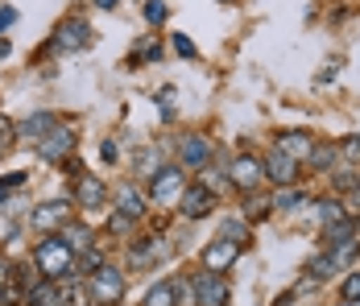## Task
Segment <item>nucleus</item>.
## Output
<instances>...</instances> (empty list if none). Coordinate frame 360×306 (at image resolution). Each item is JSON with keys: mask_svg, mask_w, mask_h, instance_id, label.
Instances as JSON below:
<instances>
[{"mask_svg": "<svg viewBox=\"0 0 360 306\" xmlns=\"http://www.w3.org/2000/svg\"><path fill=\"white\" fill-rule=\"evenodd\" d=\"M323 240H327V248H335V244H348V240H360V236H356V219H340V224L323 228Z\"/></svg>", "mask_w": 360, "mask_h": 306, "instance_id": "5701e85b", "label": "nucleus"}, {"mask_svg": "<svg viewBox=\"0 0 360 306\" xmlns=\"http://www.w3.org/2000/svg\"><path fill=\"white\" fill-rule=\"evenodd\" d=\"M319 224H323V228H331V224H340V219H348V215H344V203H340V199H319Z\"/></svg>", "mask_w": 360, "mask_h": 306, "instance_id": "a878e982", "label": "nucleus"}, {"mask_svg": "<svg viewBox=\"0 0 360 306\" xmlns=\"http://www.w3.org/2000/svg\"><path fill=\"white\" fill-rule=\"evenodd\" d=\"M348 306H352V302H348Z\"/></svg>", "mask_w": 360, "mask_h": 306, "instance_id": "3c124183", "label": "nucleus"}, {"mask_svg": "<svg viewBox=\"0 0 360 306\" xmlns=\"http://www.w3.org/2000/svg\"><path fill=\"white\" fill-rule=\"evenodd\" d=\"M116 211H120V215H129V219H141V215H145V195L137 191V186H129V182H124V186L116 191Z\"/></svg>", "mask_w": 360, "mask_h": 306, "instance_id": "6ab92c4d", "label": "nucleus"}, {"mask_svg": "<svg viewBox=\"0 0 360 306\" xmlns=\"http://www.w3.org/2000/svg\"><path fill=\"white\" fill-rule=\"evenodd\" d=\"M13 141H17V136H13V120H8V116H0V153H4Z\"/></svg>", "mask_w": 360, "mask_h": 306, "instance_id": "4c0bfd02", "label": "nucleus"}, {"mask_svg": "<svg viewBox=\"0 0 360 306\" xmlns=\"http://www.w3.org/2000/svg\"><path fill=\"white\" fill-rule=\"evenodd\" d=\"M63 174H71V178H83V166H79V158H67V162H63Z\"/></svg>", "mask_w": 360, "mask_h": 306, "instance_id": "79ce46f5", "label": "nucleus"}, {"mask_svg": "<svg viewBox=\"0 0 360 306\" xmlns=\"http://www.w3.org/2000/svg\"><path fill=\"white\" fill-rule=\"evenodd\" d=\"M166 253H170V244L162 236H141V240H133V248H129V265L133 269H153Z\"/></svg>", "mask_w": 360, "mask_h": 306, "instance_id": "ddd939ff", "label": "nucleus"}, {"mask_svg": "<svg viewBox=\"0 0 360 306\" xmlns=\"http://www.w3.org/2000/svg\"><path fill=\"white\" fill-rule=\"evenodd\" d=\"M182 191H186V170L182 166H162V170L149 178V203L153 207L179 203Z\"/></svg>", "mask_w": 360, "mask_h": 306, "instance_id": "20e7f679", "label": "nucleus"}, {"mask_svg": "<svg viewBox=\"0 0 360 306\" xmlns=\"http://www.w3.org/2000/svg\"><path fill=\"white\" fill-rule=\"evenodd\" d=\"M352 191H356V199H360V174H356V186H352Z\"/></svg>", "mask_w": 360, "mask_h": 306, "instance_id": "49530a36", "label": "nucleus"}, {"mask_svg": "<svg viewBox=\"0 0 360 306\" xmlns=\"http://www.w3.org/2000/svg\"><path fill=\"white\" fill-rule=\"evenodd\" d=\"M54 125H58V120H54V112H30L25 120H17V125H13V136H17L21 145H37V141L50 133Z\"/></svg>", "mask_w": 360, "mask_h": 306, "instance_id": "4468645a", "label": "nucleus"}, {"mask_svg": "<svg viewBox=\"0 0 360 306\" xmlns=\"http://www.w3.org/2000/svg\"><path fill=\"white\" fill-rule=\"evenodd\" d=\"M191 290H195V306H228L232 302V281L224 273H195L191 277Z\"/></svg>", "mask_w": 360, "mask_h": 306, "instance_id": "39448f33", "label": "nucleus"}, {"mask_svg": "<svg viewBox=\"0 0 360 306\" xmlns=\"http://www.w3.org/2000/svg\"><path fill=\"white\" fill-rule=\"evenodd\" d=\"M265 215H269V199H261L257 191H249V199H245V215H240V219H245V224H261Z\"/></svg>", "mask_w": 360, "mask_h": 306, "instance_id": "b1692460", "label": "nucleus"}, {"mask_svg": "<svg viewBox=\"0 0 360 306\" xmlns=\"http://www.w3.org/2000/svg\"><path fill=\"white\" fill-rule=\"evenodd\" d=\"M340 70H344V63H340V58H331V63H327V67L319 70V83H331V79H335Z\"/></svg>", "mask_w": 360, "mask_h": 306, "instance_id": "ea45409f", "label": "nucleus"}, {"mask_svg": "<svg viewBox=\"0 0 360 306\" xmlns=\"http://www.w3.org/2000/svg\"><path fill=\"white\" fill-rule=\"evenodd\" d=\"M340 294H344V302H356V298H360V273H348V277H344Z\"/></svg>", "mask_w": 360, "mask_h": 306, "instance_id": "f704fd0d", "label": "nucleus"}, {"mask_svg": "<svg viewBox=\"0 0 360 306\" xmlns=\"http://www.w3.org/2000/svg\"><path fill=\"white\" fill-rule=\"evenodd\" d=\"M261 170H265V178H269L274 186H298V178H302V166H298L294 158H286L282 149H269V153L261 158Z\"/></svg>", "mask_w": 360, "mask_h": 306, "instance_id": "9d476101", "label": "nucleus"}, {"mask_svg": "<svg viewBox=\"0 0 360 306\" xmlns=\"http://www.w3.org/2000/svg\"><path fill=\"white\" fill-rule=\"evenodd\" d=\"M166 17H170L166 0H145V21L149 25H166Z\"/></svg>", "mask_w": 360, "mask_h": 306, "instance_id": "2f4dec72", "label": "nucleus"}, {"mask_svg": "<svg viewBox=\"0 0 360 306\" xmlns=\"http://www.w3.org/2000/svg\"><path fill=\"white\" fill-rule=\"evenodd\" d=\"M340 158H348V162H360V133L344 136V145H340Z\"/></svg>", "mask_w": 360, "mask_h": 306, "instance_id": "c9c22d12", "label": "nucleus"}, {"mask_svg": "<svg viewBox=\"0 0 360 306\" xmlns=\"http://www.w3.org/2000/svg\"><path fill=\"white\" fill-rule=\"evenodd\" d=\"M133 224H137V219H129V215H120V211H112V219H108V232H112V236H133Z\"/></svg>", "mask_w": 360, "mask_h": 306, "instance_id": "72a5a7b5", "label": "nucleus"}, {"mask_svg": "<svg viewBox=\"0 0 360 306\" xmlns=\"http://www.w3.org/2000/svg\"><path fill=\"white\" fill-rule=\"evenodd\" d=\"M25 182H30V174L13 170V174H4V178H0V191H17V186H25Z\"/></svg>", "mask_w": 360, "mask_h": 306, "instance_id": "e433bc0d", "label": "nucleus"}, {"mask_svg": "<svg viewBox=\"0 0 360 306\" xmlns=\"http://www.w3.org/2000/svg\"><path fill=\"white\" fill-rule=\"evenodd\" d=\"M265 182V170H261V158L257 153H236L232 158V166H228V186L232 191H257Z\"/></svg>", "mask_w": 360, "mask_h": 306, "instance_id": "6e6552de", "label": "nucleus"}, {"mask_svg": "<svg viewBox=\"0 0 360 306\" xmlns=\"http://www.w3.org/2000/svg\"><path fill=\"white\" fill-rule=\"evenodd\" d=\"M307 273H311V281H327V277L335 273V261H331L327 253H315V257L307 261Z\"/></svg>", "mask_w": 360, "mask_h": 306, "instance_id": "bb28decb", "label": "nucleus"}, {"mask_svg": "<svg viewBox=\"0 0 360 306\" xmlns=\"http://www.w3.org/2000/svg\"><path fill=\"white\" fill-rule=\"evenodd\" d=\"M58 240H63V244L71 248L75 257H79V253H87V248L96 244V232H91V224H79V219H71V224H67V228L58 232Z\"/></svg>", "mask_w": 360, "mask_h": 306, "instance_id": "f3484780", "label": "nucleus"}, {"mask_svg": "<svg viewBox=\"0 0 360 306\" xmlns=\"http://www.w3.org/2000/svg\"><path fill=\"white\" fill-rule=\"evenodd\" d=\"M335 158H340V145H331V141H315V149H311L307 166H311V174H323V170L335 166Z\"/></svg>", "mask_w": 360, "mask_h": 306, "instance_id": "412c9836", "label": "nucleus"}, {"mask_svg": "<svg viewBox=\"0 0 360 306\" xmlns=\"http://www.w3.org/2000/svg\"><path fill=\"white\" fill-rule=\"evenodd\" d=\"M170 46H174V54H179V58H186V63H195V58H199L195 42H191L186 34H174V37H170Z\"/></svg>", "mask_w": 360, "mask_h": 306, "instance_id": "473e14b6", "label": "nucleus"}, {"mask_svg": "<svg viewBox=\"0 0 360 306\" xmlns=\"http://www.w3.org/2000/svg\"><path fill=\"white\" fill-rule=\"evenodd\" d=\"M174 281V306H195V290H191V277H170Z\"/></svg>", "mask_w": 360, "mask_h": 306, "instance_id": "7c9ffc66", "label": "nucleus"}, {"mask_svg": "<svg viewBox=\"0 0 360 306\" xmlns=\"http://www.w3.org/2000/svg\"><path fill=\"white\" fill-rule=\"evenodd\" d=\"M87 294H91V306H120L124 302V269L104 261L96 273H87Z\"/></svg>", "mask_w": 360, "mask_h": 306, "instance_id": "f03ea898", "label": "nucleus"}, {"mask_svg": "<svg viewBox=\"0 0 360 306\" xmlns=\"http://www.w3.org/2000/svg\"><path fill=\"white\" fill-rule=\"evenodd\" d=\"M91 4H96V8H116L120 0H91Z\"/></svg>", "mask_w": 360, "mask_h": 306, "instance_id": "c03bdc74", "label": "nucleus"}, {"mask_svg": "<svg viewBox=\"0 0 360 306\" xmlns=\"http://www.w3.org/2000/svg\"><path fill=\"white\" fill-rule=\"evenodd\" d=\"M71 203L83 207V211H100V207L108 203V186H104L96 174H83V178H75Z\"/></svg>", "mask_w": 360, "mask_h": 306, "instance_id": "f8f14e48", "label": "nucleus"}, {"mask_svg": "<svg viewBox=\"0 0 360 306\" xmlns=\"http://www.w3.org/2000/svg\"><path fill=\"white\" fill-rule=\"evenodd\" d=\"M158 158H162V153H158V149H145L141 158H137V166H133V170L141 174V178H153V174L162 170V166H158Z\"/></svg>", "mask_w": 360, "mask_h": 306, "instance_id": "c756f323", "label": "nucleus"}, {"mask_svg": "<svg viewBox=\"0 0 360 306\" xmlns=\"http://www.w3.org/2000/svg\"><path fill=\"white\" fill-rule=\"evenodd\" d=\"M100 158H104V162H116V145H112V141L100 145Z\"/></svg>", "mask_w": 360, "mask_h": 306, "instance_id": "37998d69", "label": "nucleus"}, {"mask_svg": "<svg viewBox=\"0 0 360 306\" xmlns=\"http://www.w3.org/2000/svg\"><path fill=\"white\" fill-rule=\"evenodd\" d=\"M75 145H79V141H75V129H67V125H54L50 133L37 141V158H41V162L63 166L67 158H75Z\"/></svg>", "mask_w": 360, "mask_h": 306, "instance_id": "423d86ee", "label": "nucleus"}, {"mask_svg": "<svg viewBox=\"0 0 360 306\" xmlns=\"http://www.w3.org/2000/svg\"><path fill=\"white\" fill-rule=\"evenodd\" d=\"M307 203H311V195L302 186H278L274 199H269V207H278V211H298V207H307Z\"/></svg>", "mask_w": 360, "mask_h": 306, "instance_id": "aec40b11", "label": "nucleus"}, {"mask_svg": "<svg viewBox=\"0 0 360 306\" xmlns=\"http://www.w3.org/2000/svg\"><path fill=\"white\" fill-rule=\"evenodd\" d=\"M71 211H75L71 195H67V199H50V203H41V207L30 211V228L41 232V236H58V232L71 224Z\"/></svg>", "mask_w": 360, "mask_h": 306, "instance_id": "7ed1b4c3", "label": "nucleus"}, {"mask_svg": "<svg viewBox=\"0 0 360 306\" xmlns=\"http://www.w3.org/2000/svg\"><path fill=\"white\" fill-rule=\"evenodd\" d=\"M162 58V42L158 37H141V50L133 54V63H158Z\"/></svg>", "mask_w": 360, "mask_h": 306, "instance_id": "c85d7f7f", "label": "nucleus"}, {"mask_svg": "<svg viewBox=\"0 0 360 306\" xmlns=\"http://www.w3.org/2000/svg\"><path fill=\"white\" fill-rule=\"evenodd\" d=\"M212 207H216V195L199 182V186H186L179 199V211L182 219H203V215H212Z\"/></svg>", "mask_w": 360, "mask_h": 306, "instance_id": "2eb2a0df", "label": "nucleus"}, {"mask_svg": "<svg viewBox=\"0 0 360 306\" xmlns=\"http://www.w3.org/2000/svg\"><path fill=\"white\" fill-rule=\"evenodd\" d=\"M0 203H4V191H0Z\"/></svg>", "mask_w": 360, "mask_h": 306, "instance_id": "de8ad7c7", "label": "nucleus"}, {"mask_svg": "<svg viewBox=\"0 0 360 306\" xmlns=\"http://www.w3.org/2000/svg\"><path fill=\"white\" fill-rule=\"evenodd\" d=\"M352 306H360V298H356V302H352Z\"/></svg>", "mask_w": 360, "mask_h": 306, "instance_id": "8fccbe9b", "label": "nucleus"}, {"mask_svg": "<svg viewBox=\"0 0 360 306\" xmlns=\"http://www.w3.org/2000/svg\"><path fill=\"white\" fill-rule=\"evenodd\" d=\"M8 54H13V46H8V42L0 37V58H8Z\"/></svg>", "mask_w": 360, "mask_h": 306, "instance_id": "a18cd8bd", "label": "nucleus"}, {"mask_svg": "<svg viewBox=\"0 0 360 306\" xmlns=\"http://www.w3.org/2000/svg\"><path fill=\"white\" fill-rule=\"evenodd\" d=\"M219 4H232V0H219Z\"/></svg>", "mask_w": 360, "mask_h": 306, "instance_id": "09e8293b", "label": "nucleus"}, {"mask_svg": "<svg viewBox=\"0 0 360 306\" xmlns=\"http://www.w3.org/2000/svg\"><path fill=\"white\" fill-rule=\"evenodd\" d=\"M25 306H63V286L41 277L34 290H25Z\"/></svg>", "mask_w": 360, "mask_h": 306, "instance_id": "a211bd4d", "label": "nucleus"}, {"mask_svg": "<svg viewBox=\"0 0 360 306\" xmlns=\"http://www.w3.org/2000/svg\"><path fill=\"white\" fill-rule=\"evenodd\" d=\"M274 149H282L286 158H294L298 166L311 158V149H315V136L311 133H298V129H286V133H278V145Z\"/></svg>", "mask_w": 360, "mask_h": 306, "instance_id": "dca6fc26", "label": "nucleus"}, {"mask_svg": "<svg viewBox=\"0 0 360 306\" xmlns=\"http://www.w3.org/2000/svg\"><path fill=\"white\" fill-rule=\"evenodd\" d=\"M63 306H91L87 281H67V286H63Z\"/></svg>", "mask_w": 360, "mask_h": 306, "instance_id": "393cba45", "label": "nucleus"}, {"mask_svg": "<svg viewBox=\"0 0 360 306\" xmlns=\"http://www.w3.org/2000/svg\"><path fill=\"white\" fill-rule=\"evenodd\" d=\"M236 257H240V244H232V240L216 236L212 244H203V253H199V265L207 273H228L236 265Z\"/></svg>", "mask_w": 360, "mask_h": 306, "instance_id": "9b49d317", "label": "nucleus"}, {"mask_svg": "<svg viewBox=\"0 0 360 306\" xmlns=\"http://www.w3.org/2000/svg\"><path fill=\"white\" fill-rule=\"evenodd\" d=\"M30 265L37 269V277H46V281H58V286H67V281H79V269H75V253L63 244L58 236H46L34 244V257H30Z\"/></svg>", "mask_w": 360, "mask_h": 306, "instance_id": "f257e3e1", "label": "nucleus"}, {"mask_svg": "<svg viewBox=\"0 0 360 306\" xmlns=\"http://www.w3.org/2000/svg\"><path fill=\"white\" fill-rule=\"evenodd\" d=\"M141 306H174V281H170V277H162V281H153V286L145 290Z\"/></svg>", "mask_w": 360, "mask_h": 306, "instance_id": "4be33fe9", "label": "nucleus"}, {"mask_svg": "<svg viewBox=\"0 0 360 306\" xmlns=\"http://www.w3.org/2000/svg\"><path fill=\"white\" fill-rule=\"evenodd\" d=\"M54 50H67V54H79V50H87L91 46V25H87V17H67V21H58V30H54Z\"/></svg>", "mask_w": 360, "mask_h": 306, "instance_id": "0eeeda50", "label": "nucleus"}, {"mask_svg": "<svg viewBox=\"0 0 360 306\" xmlns=\"http://www.w3.org/2000/svg\"><path fill=\"white\" fill-rule=\"evenodd\" d=\"M219 236L245 248V240H249V224H245V219H224V232H219Z\"/></svg>", "mask_w": 360, "mask_h": 306, "instance_id": "cd10ccee", "label": "nucleus"}, {"mask_svg": "<svg viewBox=\"0 0 360 306\" xmlns=\"http://www.w3.org/2000/svg\"><path fill=\"white\" fill-rule=\"evenodd\" d=\"M8 281H13V261H4V257H0V290H4Z\"/></svg>", "mask_w": 360, "mask_h": 306, "instance_id": "a19ab883", "label": "nucleus"}, {"mask_svg": "<svg viewBox=\"0 0 360 306\" xmlns=\"http://www.w3.org/2000/svg\"><path fill=\"white\" fill-rule=\"evenodd\" d=\"M179 166L182 170H207L212 166V141L203 133H182L179 136Z\"/></svg>", "mask_w": 360, "mask_h": 306, "instance_id": "1a4fd4ad", "label": "nucleus"}, {"mask_svg": "<svg viewBox=\"0 0 360 306\" xmlns=\"http://www.w3.org/2000/svg\"><path fill=\"white\" fill-rule=\"evenodd\" d=\"M13 21H17V8H13V4H0V34L13 30Z\"/></svg>", "mask_w": 360, "mask_h": 306, "instance_id": "58836bf2", "label": "nucleus"}]
</instances>
